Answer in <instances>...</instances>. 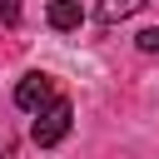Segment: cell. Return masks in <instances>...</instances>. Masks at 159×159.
<instances>
[{
  "instance_id": "obj_5",
  "label": "cell",
  "mask_w": 159,
  "mask_h": 159,
  "mask_svg": "<svg viewBox=\"0 0 159 159\" xmlns=\"http://www.w3.org/2000/svg\"><path fill=\"white\" fill-rule=\"evenodd\" d=\"M144 55H159V25H149V30H139V40H134Z\"/></svg>"
},
{
  "instance_id": "obj_1",
  "label": "cell",
  "mask_w": 159,
  "mask_h": 159,
  "mask_svg": "<svg viewBox=\"0 0 159 159\" xmlns=\"http://www.w3.org/2000/svg\"><path fill=\"white\" fill-rule=\"evenodd\" d=\"M70 119H75L70 99H50V104L35 114V124H30V139H35L40 149H50V144H60V139L70 134Z\"/></svg>"
},
{
  "instance_id": "obj_4",
  "label": "cell",
  "mask_w": 159,
  "mask_h": 159,
  "mask_svg": "<svg viewBox=\"0 0 159 159\" xmlns=\"http://www.w3.org/2000/svg\"><path fill=\"white\" fill-rule=\"evenodd\" d=\"M139 5H144V0H99V5H94V20H99V25H119V20H129Z\"/></svg>"
},
{
  "instance_id": "obj_3",
  "label": "cell",
  "mask_w": 159,
  "mask_h": 159,
  "mask_svg": "<svg viewBox=\"0 0 159 159\" xmlns=\"http://www.w3.org/2000/svg\"><path fill=\"white\" fill-rule=\"evenodd\" d=\"M45 15H50V25H55V30H75V25L84 20L80 0H50V10H45Z\"/></svg>"
},
{
  "instance_id": "obj_2",
  "label": "cell",
  "mask_w": 159,
  "mask_h": 159,
  "mask_svg": "<svg viewBox=\"0 0 159 159\" xmlns=\"http://www.w3.org/2000/svg\"><path fill=\"white\" fill-rule=\"evenodd\" d=\"M50 99H55V80H50V75H25V80L15 84V104H20L25 114H40Z\"/></svg>"
},
{
  "instance_id": "obj_6",
  "label": "cell",
  "mask_w": 159,
  "mask_h": 159,
  "mask_svg": "<svg viewBox=\"0 0 159 159\" xmlns=\"http://www.w3.org/2000/svg\"><path fill=\"white\" fill-rule=\"evenodd\" d=\"M0 20L5 25H20V0H0Z\"/></svg>"
}]
</instances>
